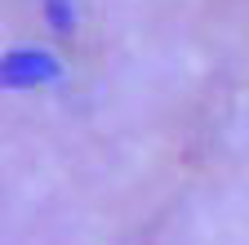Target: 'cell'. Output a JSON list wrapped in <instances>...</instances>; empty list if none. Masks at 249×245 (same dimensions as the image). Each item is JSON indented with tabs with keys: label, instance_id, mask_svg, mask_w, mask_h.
I'll use <instances>...</instances> for the list:
<instances>
[{
	"label": "cell",
	"instance_id": "6da1fadb",
	"mask_svg": "<svg viewBox=\"0 0 249 245\" xmlns=\"http://www.w3.org/2000/svg\"><path fill=\"white\" fill-rule=\"evenodd\" d=\"M49 80H58V67L45 54H9L0 63V85L5 89H36V85H49Z\"/></svg>",
	"mask_w": 249,
	"mask_h": 245
}]
</instances>
